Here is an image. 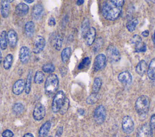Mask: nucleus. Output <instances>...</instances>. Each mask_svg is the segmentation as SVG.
Instances as JSON below:
<instances>
[{
	"mask_svg": "<svg viewBox=\"0 0 155 137\" xmlns=\"http://www.w3.org/2000/svg\"><path fill=\"white\" fill-rule=\"evenodd\" d=\"M124 4L123 0H110L104 2L102 6L103 16L109 21L117 20L122 12Z\"/></svg>",
	"mask_w": 155,
	"mask_h": 137,
	"instance_id": "1",
	"label": "nucleus"
},
{
	"mask_svg": "<svg viewBox=\"0 0 155 137\" xmlns=\"http://www.w3.org/2000/svg\"><path fill=\"white\" fill-rule=\"evenodd\" d=\"M150 105V100L149 97L141 96L137 99L135 103V109L140 117H145L147 114Z\"/></svg>",
	"mask_w": 155,
	"mask_h": 137,
	"instance_id": "2",
	"label": "nucleus"
},
{
	"mask_svg": "<svg viewBox=\"0 0 155 137\" xmlns=\"http://www.w3.org/2000/svg\"><path fill=\"white\" fill-rule=\"evenodd\" d=\"M59 87V79L57 75L51 74L46 79L44 89L45 92L49 96H51L56 92Z\"/></svg>",
	"mask_w": 155,
	"mask_h": 137,
	"instance_id": "3",
	"label": "nucleus"
},
{
	"mask_svg": "<svg viewBox=\"0 0 155 137\" xmlns=\"http://www.w3.org/2000/svg\"><path fill=\"white\" fill-rule=\"evenodd\" d=\"M65 100L66 95L63 91H59L56 93L51 104V109L55 113L59 112Z\"/></svg>",
	"mask_w": 155,
	"mask_h": 137,
	"instance_id": "4",
	"label": "nucleus"
},
{
	"mask_svg": "<svg viewBox=\"0 0 155 137\" xmlns=\"http://www.w3.org/2000/svg\"><path fill=\"white\" fill-rule=\"evenodd\" d=\"M106 110L104 106L99 105L94 110L93 118L97 124H101L104 122L106 118Z\"/></svg>",
	"mask_w": 155,
	"mask_h": 137,
	"instance_id": "5",
	"label": "nucleus"
},
{
	"mask_svg": "<svg viewBox=\"0 0 155 137\" xmlns=\"http://www.w3.org/2000/svg\"><path fill=\"white\" fill-rule=\"evenodd\" d=\"M107 57L109 61L112 63L118 62L120 59V55L116 47L113 45H110L106 50Z\"/></svg>",
	"mask_w": 155,
	"mask_h": 137,
	"instance_id": "6",
	"label": "nucleus"
},
{
	"mask_svg": "<svg viewBox=\"0 0 155 137\" xmlns=\"http://www.w3.org/2000/svg\"><path fill=\"white\" fill-rule=\"evenodd\" d=\"M122 128L123 131L126 134L132 133L135 129L134 122L132 118L129 116H125L122 122Z\"/></svg>",
	"mask_w": 155,
	"mask_h": 137,
	"instance_id": "7",
	"label": "nucleus"
},
{
	"mask_svg": "<svg viewBox=\"0 0 155 137\" xmlns=\"http://www.w3.org/2000/svg\"><path fill=\"white\" fill-rule=\"evenodd\" d=\"M106 56L103 54L98 55L94 59L93 68L96 71L104 69L106 65Z\"/></svg>",
	"mask_w": 155,
	"mask_h": 137,
	"instance_id": "8",
	"label": "nucleus"
},
{
	"mask_svg": "<svg viewBox=\"0 0 155 137\" xmlns=\"http://www.w3.org/2000/svg\"><path fill=\"white\" fill-rule=\"evenodd\" d=\"M46 115V109L41 103H38L33 110V117L37 121H40Z\"/></svg>",
	"mask_w": 155,
	"mask_h": 137,
	"instance_id": "9",
	"label": "nucleus"
},
{
	"mask_svg": "<svg viewBox=\"0 0 155 137\" xmlns=\"http://www.w3.org/2000/svg\"><path fill=\"white\" fill-rule=\"evenodd\" d=\"M46 46L45 39L41 36H37L34 42V47L33 49V53L35 54H39L44 50Z\"/></svg>",
	"mask_w": 155,
	"mask_h": 137,
	"instance_id": "10",
	"label": "nucleus"
},
{
	"mask_svg": "<svg viewBox=\"0 0 155 137\" xmlns=\"http://www.w3.org/2000/svg\"><path fill=\"white\" fill-rule=\"evenodd\" d=\"M137 137H153L152 128L150 124H144L137 131Z\"/></svg>",
	"mask_w": 155,
	"mask_h": 137,
	"instance_id": "11",
	"label": "nucleus"
},
{
	"mask_svg": "<svg viewBox=\"0 0 155 137\" xmlns=\"http://www.w3.org/2000/svg\"><path fill=\"white\" fill-rule=\"evenodd\" d=\"M30 58V51L28 47L23 46L20 48V59L22 64H25L28 63Z\"/></svg>",
	"mask_w": 155,
	"mask_h": 137,
	"instance_id": "12",
	"label": "nucleus"
},
{
	"mask_svg": "<svg viewBox=\"0 0 155 137\" xmlns=\"http://www.w3.org/2000/svg\"><path fill=\"white\" fill-rule=\"evenodd\" d=\"M118 80L120 83L129 85L132 83L133 78L130 72L124 71L118 75Z\"/></svg>",
	"mask_w": 155,
	"mask_h": 137,
	"instance_id": "13",
	"label": "nucleus"
},
{
	"mask_svg": "<svg viewBox=\"0 0 155 137\" xmlns=\"http://www.w3.org/2000/svg\"><path fill=\"white\" fill-rule=\"evenodd\" d=\"M29 11V6L24 3H20L16 6L15 13L19 16H24Z\"/></svg>",
	"mask_w": 155,
	"mask_h": 137,
	"instance_id": "14",
	"label": "nucleus"
},
{
	"mask_svg": "<svg viewBox=\"0 0 155 137\" xmlns=\"http://www.w3.org/2000/svg\"><path fill=\"white\" fill-rule=\"evenodd\" d=\"M7 42L11 47H16L18 42V36L15 30H10L7 32Z\"/></svg>",
	"mask_w": 155,
	"mask_h": 137,
	"instance_id": "15",
	"label": "nucleus"
},
{
	"mask_svg": "<svg viewBox=\"0 0 155 137\" xmlns=\"http://www.w3.org/2000/svg\"><path fill=\"white\" fill-rule=\"evenodd\" d=\"M25 83L23 79H20L17 80L13 85L12 88V91L15 95H20L23 93V91L25 89Z\"/></svg>",
	"mask_w": 155,
	"mask_h": 137,
	"instance_id": "16",
	"label": "nucleus"
},
{
	"mask_svg": "<svg viewBox=\"0 0 155 137\" xmlns=\"http://www.w3.org/2000/svg\"><path fill=\"white\" fill-rule=\"evenodd\" d=\"M43 12H44V9H43V7L41 5L36 4L34 6L32 12V15L33 19L36 21L39 20L42 16Z\"/></svg>",
	"mask_w": 155,
	"mask_h": 137,
	"instance_id": "17",
	"label": "nucleus"
},
{
	"mask_svg": "<svg viewBox=\"0 0 155 137\" xmlns=\"http://www.w3.org/2000/svg\"><path fill=\"white\" fill-rule=\"evenodd\" d=\"M10 4L8 1H1L0 3V11L1 16L4 18H6L9 15Z\"/></svg>",
	"mask_w": 155,
	"mask_h": 137,
	"instance_id": "18",
	"label": "nucleus"
},
{
	"mask_svg": "<svg viewBox=\"0 0 155 137\" xmlns=\"http://www.w3.org/2000/svg\"><path fill=\"white\" fill-rule=\"evenodd\" d=\"M25 34L28 38H32L33 36L35 31V25L33 22L29 21L25 25L24 27Z\"/></svg>",
	"mask_w": 155,
	"mask_h": 137,
	"instance_id": "19",
	"label": "nucleus"
},
{
	"mask_svg": "<svg viewBox=\"0 0 155 137\" xmlns=\"http://www.w3.org/2000/svg\"><path fill=\"white\" fill-rule=\"evenodd\" d=\"M96 35H97L96 29L93 27H90V30L87 35V36L85 38L86 44H87L88 46H90L93 44L94 39H95Z\"/></svg>",
	"mask_w": 155,
	"mask_h": 137,
	"instance_id": "20",
	"label": "nucleus"
},
{
	"mask_svg": "<svg viewBox=\"0 0 155 137\" xmlns=\"http://www.w3.org/2000/svg\"><path fill=\"white\" fill-rule=\"evenodd\" d=\"M148 70V65L147 62L144 60L141 61L136 66V72L139 75H142Z\"/></svg>",
	"mask_w": 155,
	"mask_h": 137,
	"instance_id": "21",
	"label": "nucleus"
},
{
	"mask_svg": "<svg viewBox=\"0 0 155 137\" xmlns=\"http://www.w3.org/2000/svg\"><path fill=\"white\" fill-rule=\"evenodd\" d=\"M50 127H51V123L49 121H47L45 123L43 124L39 131V136L46 137V136L48 135L49 132Z\"/></svg>",
	"mask_w": 155,
	"mask_h": 137,
	"instance_id": "22",
	"label": "nucleus"
},
{
	"mask_svg": "<svg viewBox=\"0 0 155 137\" xmlns=\"http://www.w3.org/2000/svg\"><path fill=\"white\" fill-rule=\"evenodd\" d=\"M147 75L150 79L155 80V57L151 59L148 66Z\"/></svg>",
	"mask_w": 155,
	"mask_h": 137,
	"instance_id": "23",
	"label": "nucleus"
},
{
	"mask_svg": "<svg viewBox=\"0 0 155 137\" xmlns=\"http://www.w3.org/2000/svg\"><path fill=\"white\" fill-rule=\"evenodd\" d=\"M90 24H89V20L87 18H85L82 22L81 28V35L84 38H85L86 36H87V35L90 30Z\"/></svg>",
	"mask_w": 155,
	"mask_h": 137,
	"instance_id": "24",
	"label": "nucleus"
},
{
	"mask_svg": "<svg viewBox=\"0 0 155 137\" xmlns=\"http://www.w3.org/2000/svg\"><path fill=\"white\" fill-rule=\"evenodd\" d=\"M137 24H138V20H137V19L132 18L130 20H129L127 22L126 27L129 31L132 32L135 30Z\"/></svg>",
	"mask_w": 155,
	"mask_h": 137,
	"instance_id": "25",
	"label": "nucleus"
},
{
	"mask_svg": "<svg viewBox=\"0 0 155 137\" xmlns=\"http://www.w3.org/2000/svg\"><path fill=\"white\" fill-rule=\"evenodd\" d=\"M72 53V49L70 47H66L62 51L61 56V59L62 61L64 63L67 62V61L69 59Z\"/></svg>",
	"mask_w": 155,
	"mask_h": 137,
	"instance_id": "26",
	"label": "nucleus"
},
{
	"mask_svg": "<svg viewBox=\"0 0 155 137\" xmlns=\"http://www.w3.org/2000/svg\"><path fill=\"white\" fill-rule=\"evenodd\" d=\"M7 33L6 31L1 32L0 35V47L4 50L7 48Z\"/></svg>",
	"mask_w": 155,
	"mask_h": 137,
	"instance_id": "27",
	"label": "nucleus"
},
{
	"mask_svg": "<svg viewBox=\"0 0 155 137\" xmlns=\"http://www.w3.org/2000/svg\"><path fill=\"white\" fill-rule=\"evenodd\" d=\"M13 55L11 54H8L6 56L3 62V66L5 70H9L11 68L12 65L13 64Z\"/></svg>",
	"mask_w": 155,
	"mask_h": 137,
	"instance_id": "28",
	"label": "nucleus"
},
{
	"mask_svg": "<svg viewBox=\"0 0 155 137\" xmlns=\"http://www.w3.org/2000/svg\"><path fill=\"white\" fill-rule=\"evenodd\" d=\"M102 86V80L99 78H96L94 80L92 87L93 93L98 94Z\"/></svg>",
	"mask_w": 155,
	"mask_h": 137,
	"instance_id": "29",
	"label": "nucleus"
},
{
	"mask_svg": "<svg viewBox=\"0 0 155 137\" xmlns=\"http://www.w3.org/2000/svg\"><path fill=\"white\" fill-rule=\"evenodd\" d=\"M12 111L15 115H20L24 111V106L21 103H16L12 108Z\"/></svg>",
	"mask_w": 155,
	"mask_h": 137,
	"instance_id": "30",
	"label": "nucleus"
},
{
	"mask_svg": "<svg viewBox=\"0 0 155 137\" xmlns=\"http://www.w3.org/2000/svg\"><path fill=\"white\" fill-rule=\"evenodd\" d=\"M32 73L30 71L27 75V81L25 86V91L27 94H29L31 91L32 86Z\"/></svg>",
	"mask_w": 155,
	"mask_h": 137,
	"instance_id": "31",
	"label": "nucleus"
},
{
	"mask_svg": "<svg viewBox=\"0 0 155 137\" xmlns=\"http://www.w3.org/2000/svg\"><path fill=\"white\" fill-rule=\"evenodd\" d=\"M44 74L42 71H38L35 73V77H34V82L37 84H41L44 81Z\"/></svg>",
	"mask_w": 155,
	"mask_h": 137,
	"instance_id": "32",
	"label": "nucleus"
},
{
	"mask_svg": "<svg viewBox=\"0 0 155 137\" xmlns=\"http://www.w3.org/2000/svg\"><path fill=\"white\" fill-rule=\"evenodd\" d=\"M99 99V95L98 94L95 93H92L91 95H90L86 100L87 103L89 105H93L98 101Z\"/></svg>",
	"mask_w": 155,
	"mask_h": 137,
	"instance_id": "33",
	"label": "nucleus"
},
{
	"mask_svg": "<svg viewBox=\"0 0 155 137\" xmlns=\"http://www.w3.org/2000/svg\"><path fill=\"white\" fill-rule=\"evenodd\" d=\"M55 67L52 64H47L42 66V70L46 73H52L55 71Z\"/></svg>",
	"mask_w": 155,
	"mask_h": 137,
	"instance_id": "34",
	"label": "nucleus"
},
{
	"mask_svg": "<svg viewBox=\"0 0 155 137\" xmlns=\"http://www.w3.org/2000/svg\"><path fill=\"white\" fill-rule=\"evenodd\" d=\"M147 50L146 44L143 42H140L138 44H137L135 47V51L137 53H144Z\"/></svg>",
	"mask_w": 155,
	"mask_h": 137,
	"instance_id": "35",
	"label": "nucleus"
},
{
	"mask_svg": "<svg viewBox=\"0 0 155 137\" xmlns=\"http://www.w3.org/2000/svg\"><path fill=\"white\" fill-rule=\"evenodd\" d=\"M69 106H70V101L69 100H68V99L66 98V100L64 102L63 105L62 106L61 109H60V111H59L60 114H61V115L65 114L67 112L68 108H69Z\"/></svg>",
	"mask_w": 155,
	"mask_h": 137,
	"instance_id": "36",
	"label": "nucleus"
},
{
	"mask_svg": "<svg viewBox=\"0 0 155 137\" xmlns=\"http://www.w3.org/2000/svg\"><path fill=\"white\" fill-rule=\"evenodd\" d=\"M90 64V59L89 57H85L84 59H82V61H81V62L79 64L78 66V70H81L84 69L85 67L88 66Z\"/></svg>",
	"mask_w": 155,
	"mask_h": 137,
	"instance_id": "37",
	"label": "nucleus"
},
{
	"mask_svg": "<svg viewBox=\"0 0 155 137\" xmlns=\"http://www.w3.org/2000/svg\"><path fill=\"white\" fill-rule=\"evenodd\" d=\"M103 44V39L101 38H98L95 42H94V44L93 48V50L94 51V52H98V51L101 49V47L102 46Z\"/></svg>",
	"mask_w": 155,
	"mask_h": 137,
	"instance_id": "38",
	"label": "nucleus"
},
{
	"mask_svg": "<svg viewBox=\"0 0 155 137\" xmlns=\"http://www.w3.org/2000/svg\"><path fill=\"white\" fill-rule=\"evenodd\" d=\"M62 43H63V39L61 36H58L55 38V47L59 51L62 47Z\"/></svg>",
	"mask_w": 155,
	"mask_h": 137,
	"instance_id": "39",
	"label": "nucleus"
},
{
	"mask_svg": "<svg viewBox=\"0 0 155 137\" xmlns=\"http://www.w3.org/2000/svg\"><path fill=\"white\" fill-rule=\"evenodd\" d=\"M142 41V39L139 36V35H134L131 40H130V42H131V44H133V45H136L137 44H138L139 42H141Z\"/></svg>",
	"mask_w": 155,
	"mask_h": 137,
	"instance_id": "40",
	"label": "nucleus"
},
{
	"mask_svg": "<svg viewBox=\"0 0 155 137\" xmlns=\"http://www.w3.org/2000/svg\"><path fill=\"white\" fill-rule=\"evenodd\" d=\"M13 133L11 130L8 129L4 131L2 134L3 137H13Z\"/></svg>",
	"mask_w": 155,
	"mask_h": 137,
	"instance_id": "41",
	"label": "nucleus"
},
{
	"mask_svg": "<svg viewBox=\"0 0 155 137\" xmlns=\"http://www.w3.org/2000/svg\"><path fill=\"white\" fill-rule=\"evenodd\" d=\"M150 125L152 128V129H155V114L153 115L150 118Z\"/></svg>",
	"mask_w": 155,
	"mask_h": 137,
	"instance_id": "42",
	"label": "nucleus"
},
{
	"mask_svg": "<svg viewBox=\"0 0 155 137\" xmlns=\"http://www.w3.org/2000/svg\"><path fill=\"white\" fill-rule=\"evenodd\" d=\"M48 24L49 26H51V27L55 26V25H56V21L54 17H50V18L49 19Z\"/></svg>",
	"mask_w": 155,
	"mask_h": 137,
	"instance_id": "43",
	"label": "nucleus"
},
{
	"mask_svg": "<svg viewBox=\"0 0 155 137\" xmlns=\"http://www.w3.org/2000/svg\"><path fill=\"white\" fill-rule=\"evenodd\" d=\"M63 127L62 126H59L56 131V136L58 137L61 136L63 134Z\"/></svg>",
	"mask_w": 155,
	"mask_h": 137,
	"instance_id": "44",
	"label": "nucleus"
},
{
	"mask_svg": "<svg viewBox=\"0 0 155 137\" xmlns=\"http://www.w3.org/2000/svg\"><path fill=\"white\" fill-rule=\"evenodd\" d=\"M142 35L146 38V37H148L149 35V30H145L142 33Z\"/></svg>",
	"mask_w": 155,
	"mask_h": 137,
	"instance_id": "45",
	"label": "nucleus"
},
{
	"mask_svg": "<svg viewBox=\"0 0 155 137\" xmlns=\"http://www.w3.org/2000/svg\"><path fill=\"white\" fill-rule=\"evenodd\" d=\"M84 3V0H78V1H76V4L78 6H80V5H82Z\"/></svg>",
	"mask_w": 155,
	"mask_h": 137,
	"instance_id": "46",
	"label": "nucleus"
},
{
	"mask_svg": "<svg viewBox=\"0 0 155 137\" xmlns=\"http://www.w3.org/2000/svg\"><path fill=\"white\" fill-rule=\"evenodd\" d=\"M23 137H34V136H33V135L32 134H30V133H27V134H25V135L23 136Z\"/></svg>",
	"mask_w": 155,
	"mask_h": 137,
	"instance_id": "47",
	"label": "nucleus"
},
{
	"mask_svg": "<svg viewBox=\"0 0 155 137\" xmlns=\"http://www.w3.org/2000/svg\"><path fill=\"white\" fill-rule=\"evenodd\" d=\"M152 40H153V43L155 44V30H154V34L153 35V37H152Z\"/></svg>",
	"mask_w": 155,
	"mask_h": 137,
	"instance_id": "48",
	"label": "nucleus"
},
{
	"mask_svg": "<svg viewBox=\"0 0 155 137\" xmlns=\"http://www.w3.org/2000/svg\"><path fill=\"white\" fill-rule=\"evenodd\" d=\"M1 62H2V54L1 52V50H0V65H1Z\"/></svg>",
	"mask_w": 155,
	"mask_h": 137,
	"instance_id": "49",
	"label": "nucleus"
},
{
	"mask_svg": "<svg viewBox=\"0 0 155 137\" xmlns=\"http://www.w3.org/2000/svg\"><path fill=\"white\" fill-rule=\"evenodd\" d=\"M34 1L33 0H31V1H29V0H25V2L27 3H29V4H30V3H32Z\"/></svg>",
	"mask_w": 155,
	"mask_h": 137,
	"instance_id": "50",
	"label": "nucleus"
},
{
	"mask_svg": "<svg viewBox=\"0 0 155 137\" xmlns=\"http://www.w3.org/2000/svg\"><path fill=\"white\" fill-rule=\"evenodd\" d=\"M125 137H131V136H125Z\"/></svg>",
	"mask_w": 155,
	"mask_h": 137,
	"instance_id": "51",
	"label": "nucleus"
},
{
	"mask_svg": "<svg viewBox=\"0 0 155 137\" xmlns=\"http://www.w3.org/2000/svg\"><path fill=\"white\" fill-rule=\"evenodd\" d=\"M48 137H53L52 136H48Z\"/></svg>",
	"mask_w": 155,
	"mask_h": 137,
	"instance_id": "52",
	"label": "nucleus"
}]
</instances>
